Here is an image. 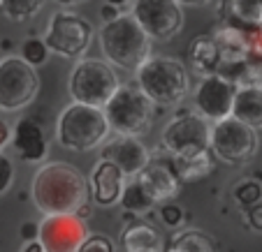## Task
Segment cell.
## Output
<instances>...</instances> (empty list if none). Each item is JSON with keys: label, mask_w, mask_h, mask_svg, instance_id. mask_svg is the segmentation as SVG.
Returning a JSON list of instances; mask_svg holds the SVG:
<instances>
[{"label": "cell", "mask_w": 262, "mask_h": 252, "mask_svg": "<svg viewBox=\"0 0 262 252\" xmlns=\"http://www.w3.org/2000/svg\"><path fill=\"white\" fill-rule=\"evenodd\" d=\"M89 185L84 173L68 162H49L33 176L30 197L42 215L77 213L84 208Z\"/></svg>", "instance_id": "cell-1"}, {"label": "cell", "mask_w": 262, "mask_h": 252, "mask_svg": "<svg viewBox=\"0 0 262 252\" xmlns=\"http://www.w3.org/2000/svg\"><path fill=\"white\" fill-rule=\"evenodd\" d=\"M98 40L107 63L123 69H137L151 51V37L133 19V14H119L116 19L104 21Z\"/></svg>", "instance_id": "cell-2"}, {"label": "cell", "mask_w": 262, "mask_h": 252, "mask_svg": "<svg viewBox=\"0 0 262 252\" xmlns=\"http://www.w3.org/2000/svg\"><path fill=\"white\" fill-rule=\"evenodd\" d=\"M137 86L154 104L172 107L179 104L190 90L188 69L183 67L181 60L167 58V56H148L137 69Z\"/></svg>", "instance_id": "cell-3"}, {"label": "cell", "mask_w": 262, "mask_h": 252, "mask_svg": "<svg viewBox=\"0 0 262 252\" xmlns=\"http://www.w3.org/2000/svg\"><path fill=\"white\" fill-rule=\"evenodd\" d=\"M109 130L112 128L107 123V116L100 107L72 102L58 116L56 139L63 148L84 153V150H93L95 146H100L107 139Z\"/></svg>", "instance_id": "cell-4"}, {"label": "cell", "mask_w": 262, "mask_h": 252, "mask_svg": "<svg viewBox=\"0 0 262 252\" xmlns=\"http://www.w3.org/2000/svg\"><path fill=\"white\" fill-rule=\"evenodd\" d=\"M102 111L107 116L109 128L125 137H139L154 123V102L142 93L137 84L119 86Z\"/></svg>", "instance_id": "cell-5"}, {"label": "cell", "mask_w": 262, "mask_h": 252, "mask_svg": "<svg viewBox=\"0 0 262 252\" xmlns=\"http://www.w3.org/2000/svg\"><path fill=\"white\" fill-rule=\"evenodd\" d=\"M119 86L121 84L114 67L107 60H95V58H81L70 72V81H68L70 97L74 102L100 107V109L109 102V97L116 93Z\"/></svg>", "instance_id": "cell-6"}, {"label": "cell", "mask_w": 262, "mask_h": 252, "mask_svg": "<svg viewBox=\"0 0 262 252\" xmlns=\"http://www.w3.org/2000/svg\"><path fill=\"white\" fill-rule=\"evenodd\" d=\"M42 42L47 44L49 51L63 56V58L79 60L93 42V26L81 14L60 10L56 14H51Z\"/></svg>", "instance_id": "cell-7"}, {"label": "cell", "mask_w": 262, "mask_h": 252, "mask_svg": "<svg viewBox=\"0 0 262 252\" xmlns=\"http://www.w3.org/2000/svg\"><path fill=\"white\" fill-rule=\"evenodd\" d=\"M40 88V77L21 56L0 60V111H19L30 104Z\"/></svg>", "instance_id": "cell-8"}, {"label": "cell", "mask_w": 262, "mask_h": 252, "mask_svg": "<svg viewBox=\"0 0 262 252\" xmlns=\"http://www.w3.org/2000/svg\"><path fill=\"white\" fill-rule=\"evenodd\" d=\"M209 150L230 164H244L255 155L257 150V134L246 123L228 116L223 120L211 123L209 130Z\"/></svg>", "instance_id": "cell-9"}, {"label": "cell", "mask_w": 262, "mask_h": 252, "mask_svg": "<svg viewBox=\"0 0 262 252\" xmlns=\"http://www.w3.org/2000/svg\"><path fill=\"white\" fill-rule=\"evenodd\" d=\"M133 19L151 40H169L181 30L183 12L177 0H133Z\"/></svg>", "instance_id": "cell-10"}, {"label": "cell", "mask_w": 262, "mask_h": 252, "mask_svg": "<svg viewBox=\"0 0 262 252\" xmlns=\"http://www.w3.org/2000/svg\"><path fill=\"white\" fill-rule=\"evenodd\" d=\"M209 130H211V123L204 120L200 114L179 116L163 130V143L172 158L204 153L209 150Z\"/></svg>", "instance_id": "cell-11"}, {"label": "cell", "mask_w": 262, "mask_h": 252, "mask_svg": "<svg viewBox=\"0 0 262 252\" xmlns=\"http://www.w3.org/2000/svg\"><path fill=\"white\" fill-rule=\"evenodd\" d=\"M234 93H237V84L232 79L218 74V72L204 74L193 97L195 111L209 123L228 118V116H232Z\"/></svg>", "instance_id": "cell-12"}, {"label": "cell", "mask_w": 262, "mask_h": 252, "mask_svg": "<svg viewBox=\"0 0 262 252\" xmlns=\"http://www.w3.org/2000/svg\"><path fill=\"white\" fill-rule=\"evenodd\" d=\"M37 232V241L45 252H77L89 234L86 224L77 213H60V215H45Z\"/></svg>", "instance_id": "cell-13"}, {"label": "cell", "mask_w": 262, "mask_h": 252, "mask_svg": "<svg viewBox=\"0 0 262 252\" xmlns=\"http://www.w3.org/2000/svg\"><path fill=\"white\" fill-rule=\"evenodd\" d=\"M102 158L109 160V162H114L125 173V178H135L148 164L151 155H148V150L144 148V143L137 137L119 134V137H114L109 143H104Z\"/></svg>", "instance_id": "cell-14"}, {"label": "cell", "mask_w": 262, "mask_h": 252, "mask_svg": "<svg viewBox=\"0 0 262 252\" xmlns=\"http://www.w3.org/2000/svg\"><path fill=\"white\" fill-rule=\"evenodd\" d=\"M135 181H137V185L144 190V194L154 204H165L172 197H177L179 185H181V181H179V176L174 173V169H169L167 164H163V162H151V160H148L146 167L135 176Z\"/></svg>", "instance_id": "cell-15"}, {"label": "cell", "mask_w": 262, "mask_h": 252, "mask_svg": "<svg viewBox=\"0 0 262 252\" xmlns=\"http://www.w3.org/2000/svg\"><path fill=\"white\" fill-rule=\"evenodd\" d=\"M125 173L116 167L114 162L100 158V162L91 171V190H93V199L100 206H114L119 204L121 194L125 188Z\"/></svg>", "instance_id": "cell-16"}, {"label": "cell", "mask_w": 262, "mask_h": 252, "mask_svg": "<svg viewBox=\"0 0 262 252\" xmlns=\"http://www.w3.org/2000/svg\"><path fill=\"white\" fill-rule=\"evenodd\" d=\"M10 143L14 146L19 158L26 160V162H42V160L47 158V150H49L45 130L30 118H21L19 123L14 125Z\"/></svg>", "instance_id": "cell-17"}, {"label": "cell", "mask_w": 262, "mask_h": 252, "mask_svg": "<svg viewBox=\"0 0 262 252\" xmlns=\"http://www.w3.org/2000/svg\"><path fill=\"white\" fill-rule=\"evenodd\" d=\"M213 44H216V51H218V63H221L218 67H223V65L234 67V65L246 63V56L251 51V42L237 28L218 30L213 35Z\"/></svg>", "instance_id": "cell-18"}, {"label": "cell", "mask_w": 262, "mask_h": 252, "mask_svg": "<svg viewBox=\"0 0 262 252\" xmlns=\"http://www.w3.org/2000/svg\"><path fill=\"white\" fill-rule=\"evenodd\" d=\"M232 116L248 128H262V88L255 86H237L232 102Z\"/></svg>", "instance_id": "cell-19"}, {"label": "cell", "mask_w": 262, "mask_h": 252, "mask_svg": "<svg viewBox=\"0 0 262 252\" xmlns=\"http://www.w3.org/2000/svg\"><path fill=\"white\" fill-rule=\"evenodd\" d=\"M123 252H165V241L151 224L135 222L121 234Z\"/></svg>", "instance_id": "cell-20"}, {"label": "cell", "mask_w": 262, "mask_h": 252, "mask_svg": "<svg viewBox=\"0 0 262 252\" xmlns=\"http://www.w3.org/2000/svg\"><path fill=\"white\" fill-rule=\"evenodd\" d=\"M172 162H174V173L179 176V181H198V178L207 176L211 171L209 150L193 153V155H177V158H172Z\"/></svg>", "instance_id": "cell-21"}, {"label": "cell", "mask_w": 262, "mask_h": 252, "mask_svg": "<svg viewBox=\"0 0 262 252\" xmlns=\"http://www.w3.org/2000/svg\"><path fill=\"white\" fill-rule=\"evenodd\" d=\"M190 63L200 74H213L218 69V51L213 44V37H198L190 46Z\"/></svg>", "instance_id": "cell-22"}, {"label": "cell", "mask_w": 262, "mask_h": 252, "mask_svg": "<svg viewBox=\"0 0 262 252\" xmlns=\"http://www.w3.org/2000/svg\"><path fill=\"white\" fill-rule=\"evenodd\" d=\"M0 7H3L7 19L24 23V21L33 19L35 14H40V10L45 7V0H3Z\"/></svg>", "instance_id": "cell-23"}, {"label": "cell", "mask_w": 262, "mask_h": 252, "mask_svg": "<svg viewBox=\"0 0 262 252\" xmlns=\"http://www.w3.org/2000/svg\"><path fill=\"white\" fill-rule=\"evenodd\" d=\"M169 252H216L213 241L200 232H183L181 236L174 241Z\"/></svg>", "instance_id": "cell-24"}, {"label": "cell", "mask_w": 262, "mask_h": 252, "mask_svg": "<svg viewBox=\"0 0 262 252\" xmlns=\"http://www.w3.org/2000/svg\"><path fill=\"white\" fill-rule=\"evenodd\" d=\"M232 14L251 26L262 23V0H228Z\"/></svg>", "instance_id": "cell-25"}, {"label": "cell", "mask_w": 262, "mask_h": 252, "mask_svg": "<svg viewBox=\"0 0 262 252\" xmlns=\"http://www.w3.org/2000/svg\"><path fill=\"white\" fill-rule=\"evenodd\" d=\"M119 201L123 204L128 211H146V208L154 206V201L144 194V190L137 185V181H135V178H128V181H125L123 194H121Z\"/></svg>", "instance_id": "cell-26"}, {"label": "cell", "mask_w": 262, "mask_h": 252, "mask_svg": "<svg viewBox=\"0 0 262 252\" xmlns=\"http://www.w3.org/2000/svg\"><path fill=\"white\" fill-rule=\"evenodd\" d=\"M47 56H49V49H47V44L40 37H30V40H26L21 44V58L28 65H33V67L47 63Z\"/></svg>", "instance_id": "cell-27"}, {"label": "cell", "mask_w": 262, "mask_h": 252, "mask_svg": "<svg viewBox=\"0 0 262 252\" xmlns=\"http://www.w3.org/2000/svg\"><path fill=\"white\" fill-rule=\"evenodd\" d=\"M77 252H114V245H112V241L107 236L95 234V236H86Z\"/></svg>", "instance_id": "cell-28"}, {"label": "cell", "mask_w": 262, "mask_h": 252, "mask_svg": "<svg viewBox=\"0 0 262 252\" xmlns=\"http://www.w3.org/2000/svg\"><path fill=\"white\" fill-rule=\"evenodd\" d=\"M14 183V164L0 150V194H5Z\"/></svg>", "instance_id": "cell-29"}, {"label": "cell", "mask_w": 262, "mask_h": 252, "mask_svg": "<svg viewBox=\"0 0 262 252\" xmlns=\"http://www.w3.org/2000/svg\"><path fill=\"white\" fill-rule=\"evenodd\" d=\"M160 215H163V222L169 224V227H177V224L183 220L181 208H179V206H169V204H165V206H163Z\"/></svg>", "instance_id": "cell-30"}, {"label": "cell", "mask_w": 262, "mask_h": 252, "mask_svg": "<svg viewBox=\"0 0 262 252\" xmlns=\"http://www.w3.org/2000/svg\"><path fill=\"white\" fill-rule=\"evenodd\" d=\"M10 139H12V128L7 125V120L0 116V150L10 143Z\"/></svg>", "instance_id": "cell-31"}, {"label": "cell", "mask_w": 262, "mask_h": 252, "mask_svg": "<svg viewBox=\"0 0 262 252\" xmlns=\"http://www.w3.org/2000/svg\"><path fill=\"white\" fill-rule=\"evenodd\" d=\"M37 232H40V227L35 222H28L24 229H21V236H24L26 241H35V238H37Z\"/></svg>", "instance_id": "cell-32"}, {"label": "cell", "mask_w": 262, "mask_h": 252, "mask_svg": "<svg viewBox=\"0 0 262 252\" xmlns=\"http://www.w3.org/2000/svg\"><path fill=\"white\" fill-rule=\"evenodd\" d=\"M248 220H251V224L255 229H262V206H255L251 211V215H248Z\"/></svg>", "instance_id": "cell-33"}, {"label": "cell", "mask_w": 262, "mask_h": 252, "mask_svg": "<svg viewBox=\"0 0 262 252\" xmlns=\"http://www.w3.org/2000/svg\"><path fill=\"white\" fill-rule=\"evenodd\" d=\"M116 16H119V7L109 5V3H107V5L102 7V19L104 21H112V19H116Z\"/></svg>", "instance_id": "cell-34"}, {"label": "cell", "mask_w": 262, "mask_h": 252, "mask_svg": "<svg viewBox=\"0 0 262 252\" xmlns=\"http://www.w3.org/2000/svg\"><path fill=\"white\" fill-rule=\"evenodd\" d=\"M24 252H45V247H42V243L35 238V241H28V243H26Z\"/></svg>", "instance_id": "cell-35"}, {"label": "cell", "mask_w": 262, "mask_h": 252, "mask_svg": "<svg viewBox=\"0 0 262 252\" xmlns=\"http://www.w3.org/2000/svg\"><path fill=\"white\" fill-rule=\"evenodd\" d=\"M179 5H188V7H204L209 0H177Z\"/></svg>", "instance_id": "cell-36"}, {"label": "cell", "mask_w": 262, "mask_h": 252, "mask_svg": "<svg viewBox=\"0 0 262 252\" xmlns=\"http://www.w3.org/2000/svg\"><path fill=\"white\" fill-rule=\"evenodd\" d=\"M54 3H58L63 7H72V5H79V3H86V0H54Z\"/></svg>", "instance_id": "cell-37"}, {"label": "cell", "mask_w": 262, "mask_h": 252, "mask_svg": "<svg viewBox=\"0 0 262 252\" xmlns=\"http://www.w3.org/2000/svg\"><path fill=\"white\" fill-rule=\"evenodd\" d=\"M107 3H109V5H116V7H119L121 3H123V0H107Z\"/></svg>", "instance_id": "cell-38"}, {"label": "cell", "mask_w": 262, "mask_h": 252, "mask_svg": "<svg viewBox=\"0 0 262 252\" xmlns=\"http://www.w3.org/2000/svg\"><path fill=\"white\" fill-rule=\"evenodd\" d=\"M0 3H3V0H0Z\"/></svg>", "instance_id": "cell-39"}, {"label": "cell", "mask_w": 262, "mask_h": 252, "mask_svg": "<svg viewBox=\"0 0 262 252\" xmlns=\"http://www.w3.org/2000/svg\"><path fill=\"white\" fill-rule=\"evenodd\" d=\"M260 26H262V23H260Z\"/></svg>", "instance_id": "cell-40"}]
</instances>
